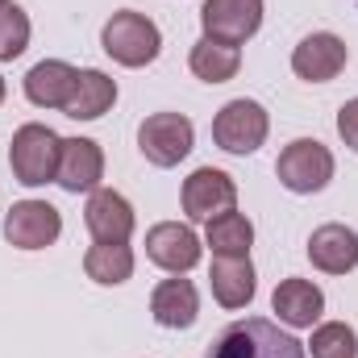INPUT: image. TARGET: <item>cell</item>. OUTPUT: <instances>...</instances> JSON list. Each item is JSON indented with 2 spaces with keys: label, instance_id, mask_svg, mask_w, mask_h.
I'll use <instances>...</instances> for the list:
<instances>
[{
  "label": "cell",
  "instance_id": "1",
  "mask_svg": "<svg viewBox=\"0 0 358 358\" xmlns=\"http://www.w3.org/2000/svg\"><path fill=\"white\" fill-rule=\"evenodd\" d=\"M204 358H308V350L300 338H292L267 317H246L221 329V338Z\"/></svg>",
  "mask_w": 358,
  "mask_h": 358
},
{
  "label": "cell",
  "instance_id": "2",
  "mask_svg": "<svg viewBox=\"0 0 358 358\" xmlns=\"http://www.w3.org/2000/svg\"><path fill=\"white\" fill-rule=\"evenodd\" d=\"M100 46L113 63L121 67H146L159 59L163 50V34L159 25L146 17V13H134V8H121L104 21V34H100Z\"/></svg>",
  "mask_w": 358,
  "mask_h": 358
},
{
  "label": "cell",
  "instance_id": "3",
  "mask_svg": "<svg viewBox=\"0 0 358 358\" xmlns=\"http://www.w3.org/2000/svg\"><path fill=\"white\" fill-rule=\"evenodd\" d=\"M59 150H63V138L50 129V125H21L13 134V146H8V167L13 179L25 183V187H42L59 176Z\"/></svg>",
  "mask_w": 358,
  "mask_h": 358
},
{
  "label": "cell",
  "instance_id": "4",
  "mask_svg": "<svg viewBox=\"0 0 358 358\" xmlns=\"http://www.w3.org/2000/svg\"><path fill=\"white\" fill-rule=\"evenodd\" d=\"M275 176L287 192L313 196L334 179V150L317 138H296L292 146H283V155L275 163Z\"/></svg>",
  "mask_w": 358,
  "mask_h": 358
},
{
  "label": "cell",
  "instance_id": "5",
  "mask_svg": "<svg viewBox=\"0 0 358 358\" xmlns=\"http://www.w3.org/2000/svg\"><path fill=\"white\" fill-rule=\"evenodd\" d=\"M271 117L259 100H229L217 117H213V142L225 155H255L267 142Z\"/></svg>",
  "mask_w": 358,
  "mask_h": 358
},
{
  "label": "cell",
  "instance_id": "6",
  "mask_svg": "<svg viewBox=\"0 0 358 358\" xmlns=\"http://www.w3.org/2000/svg\"><path fill=\"white\" fill-rule=\"evenodd\" d=\"M192 142H196V129L183 113H155L138 129V150L155 167H179L192 155Z\"/></svg>",
  "mask_w": 358,
  "mask_h": 358
},
{
  "label": "cell",
  "instance_id": "7",
  "mask_svg": "<svg viewBox=\"0 0 358 358\" xmlns=\"http://www.w3.org/2000/svg\"><path fill=\"white\" fill-rule=\"evenodd\" d=\"M63 234V217L50 200H17L4 217V238L17 250H46Z\"/></svg>",
  "mask_w": 358,
  "mask_h": 358
},
{
  "label": "cell",
  "instance_id": "8",
  "mask_svg": "<svg viewBox=\"0 0 358 358\" xmlns=\"http://www.w3.org/2000/svg\"><path fill=\"white\" fill-rule=\"evenodd\" d=\"M179 200H183L187 221H204L208 225L213 217L238 208V183L225 176L221 167H200V171H192V176L183 179Z\"/></svg>",
  "mask_w": 358,
  "mask_h": 358
},
{
  "label": "cell",
  "instance_id": "9",
  "mask_svg": "<svg viewBox=\"0 0 358 358\" xmlns=\"http://www.w3.org/2000/svg\"><path fill=\"white\" fill-rule=\"evenodd\" d=\"M200 25H204V38L242 46L263 25V0H204Z\"/></svg>",
  "mask_w": 358,
  "mask_h": 358
},
{
  "label": "cell",
  "instance_id": "10",
  "mask_svg": "<svg viewBox=\"0 0 358 358\" xmlns=\"http://www.w3.org/2000/svg\"><path fill=\"white\" fill-rule=\"evenodd\" d=\"M84 225H88V234L96 238V242H129L138 217H134V204H129L121 192H113V187H96V192H88Z\"/></svg>",
  "mask_w": 358,
  "mask_h": 358
},
{
  "label": "cell",
  "instance_id": "11",
  "mask_svg": "<svg viewBox=\"0 0 358 358\" xmlns=\"http://www.w3.org/2000/svg\"><path fill=\"white\" fill-rule=\"evenodd\" d=\"M346 59H350L346 42H342L338 34L321 29V34H308V38L292 50V71H296L300 80H308V84H329V80L346 67Z\"/></svg>",
  "mask_w": 358,
  "mask_h": 358
},
{
  "label": "cell",
  "instance_id": "12",
  "mask_svg": "<svg viewBox=\"0 0 358 358\" xmlns=\"http://www.w3.org/2000/svg\"><path fill=\"white\" fill-rule=\"evenodd\" d=\"M146 259L155 267L171 271V275H183L200 263V238L192 225H179V221H163L146 234Z\"/></svg>",
  "mask_w": 358,
  "mask_h": 358
},
{
  "label": "cell",
  "instance_id": "13",
  "mask_svg": "<svg viewBox=\"0 0 358 358\" xmlns=\"http://www.w3.org/2000/svg\"><path fill=\"white\" fill-rule=\"evenodd\" d=\"M100 179H104V150H100L92 138H63L55 183H59L63 192L80 196V192H96Z\"/></svg>",
  "mask_w": 358,
  "mask_h": 358
},
{
  "label": "cell",
  "instance_id": "14",
  "mask_svg": "<svg viewBox=\"0 0 358 358\" xmlns=\"http://www.w3.org/2000/svg\"><path fill=\"white\" fill-rule=\"evenodd\" d=\"M271 308L287 329H313L325 313V292L313 279H283L271 296Z\"/></svg>",
  "mask_w": 358,
  "mask_h": 358
},
{
  "label": "cell",
  "instance_id": "15",
  "mask_svg": "<svg viewBox=\"0 0 358 358\" xmlns=\"http://www.w3.org/2000/svg\"><path fill=\"white\" fill-rule=\"evenodd\" d=\"M308 259H313V267L325 271V275H346V271H355L358 267V234L350 225H338V221L313 229V238H308Z\"/></svg>",
  "mask_w": 358,
  "mask_h": 358
},
{
  "label": "cell",
  "instance_id": "16",
  "mask_svg": "<svg viewBox=\"0 0 358 358\" xmlns=\"http://www.w3.org/2000/svg\"><path fill=\"white\" fill-rule=\"evenodd\" d=\"M150 317L163 325V329H192L196 317H200V292L192 279H163L155 292H150Z\"/></svg>",
  "mask_w": 358,
  "mask_h": 358
},
{
  "label": "cell",
  "instance_id": "17",
  "mask_svg": "<svg viewBox=\"0 0 358 358\" xmlns=\"http://www.w3.org/2000/svg\"><path fill=\"white\" fill-rule=\"evenodd\" d=\"M208 287H213V300L221 308H246L255 300V263L250 255L242 259H225V255H213V271H208Z\"/></svg>",
  "mask_w": 358,
  "mask_h": 358
},
{
  "label": "cell",
  "instance_id": "18",
  "mask_svg": "<svg viewBox=\"0 0 358 358\" xmlns=\"http://www.w3.org/2000/svg\"><path fill=\"white\" fill-rule=\"evenodd\" d=\"M76 67L71 63H63V59H42L38 67H29V76H25V96H29V104H38V108H67V100H71V88H76Z\"/></svg>",
  "mask_w": 358,
  "mask_h": 358
},
{
  "label": "cell",
  "instance_id": "19",
  "mask_svg": "<svg viewBox=\"0 0 358 358\" xmlns=\"http://www.w3.org/2000/svg\"><path fill=\"white\" fill-rule=\"evenodd\" d=\"M117 104V80H108L104 71H96V67H84L80 76H76V88H71V100H67V117L71 121H96V117H104L108 108Z\"/></svg>",
  "mask_w": 358,
  "mask_h": 358
},
{
  "label": "cell",
  "instance_id": "20",
  "mask_svg": "<svg viewBox=\"0 0 358 358\" xmlns=\"http://www.w3.org/2000/svg\"><path fill=\"white\" fill-rule=\"evenodd\" d=\"M187 67H192V76H196V80H204V84H225V80H234V76H238V67H242V50H238V46H229V42L200 38V42L192 46Z\"/></svg>",
  "mask_w": 358,
  "mask_h": 358
},
{
  "label": "cell",
  "instance_id": "21",
  "mask_svg": "<svg viewBox=\"0 0 358 358\" xmlns=\"http://www.w3.org/2000/svg\"><path fill=\"white\" fill-rule=\"evenodd\" d=\"M84 271H88L92 283H100V287L125 283L134 275V250H129V242H96L84 255Z\"/></svg>",
  "mask_w": 358,
  "mask_h": 358
},
{
  "label": "cell",
  "instance_id": "22",
  "mask_svg": "<svg viewBox=\"0 0 358 358\" xmlns=\"http://www.w3.org/2000/svg\"><path fill=\"white\" fill-rule=\"evenodd\" d=\"M204 242L213 246V255H225V259H242L250 255L255 246V225L234 208V213H221L204 225Z\"/></svg>",
  "mask_w": 358,
  "mask_h": 358
},
{
  "label": "cell",
  "instance_id": "23",
  "mask_svg": "<svg viewBox=\"0 0 358 358\" xmlns=\"http://www.w3.org/2000/svg\"><path fill=\"white\" fill-rule=\"evenodd\" d=\"M308 355L313 358H358V338L346 321H325L313 329V342H308Z\"/></svg>",
  "mask_w": 358,
  "mask_h": 358
},
{
  "label": "cell",
  "instance_id": "24",
  "mask_svg": "<svg viewBox=\"0 0 358 358\" xmlns=\"http://www.w3.org/2000/svg\"><path fill=\"white\" fill-rule=\"evenodd\" d=\"M29 46V17L21 4H0V63H13L21 59Z\"/></svg>",
  "mask_w": 358,
  "mask_h": 358
},
{
  "label": "cell",
  "instance_id": "25",
  "mask_svg": "<svg viewBox=\"0 0 358 358\" xmlns=\"http://www.w3.org/2000/svg\"><path fill=\"white\" fill-rule=\"evenodd\" d=\"M338 134H342V142L358 155V96L338 108Z\"/></svg>",
  "mask_w": 358,
  "mask_h": 358
},
{
  "label": "cell",
  "instance_id": "26",
  "mask_svg": "<svg viewBox=\"0 0 358 358\" xmlns=\"http://www.w3.org/2000/svg\"><path fill=\"white\" fill-rule=\"evenodd\" d=\"M0 104H4V80H0Z\"/></svg>",
  "mask_w": 358,
  "mask_h": 358
},
{
  "label": "cell",
  "instance_id": "27",
  "mask_svg": "<svg viewBox=\"0 0 358 358\" xmlns=\"http://www.w3.org/2000/svg\"><path fill=\"white\" fill-rule=\"evenodd\" d=\"M0 4H8V0H0Z\"/></svg>",
  "mask_w": 358,
  "mask_h": 358
}]
</instances>
